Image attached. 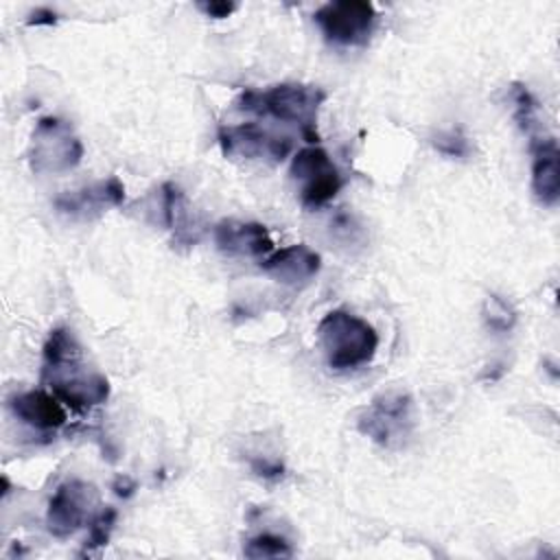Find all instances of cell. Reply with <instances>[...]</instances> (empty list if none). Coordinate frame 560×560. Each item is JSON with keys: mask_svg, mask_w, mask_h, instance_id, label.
<instances>
[{"mask_svg": "<svg viewBox=\"0 0 560 560\" xmlns=\"http://www.w3.org/2000/svg\"><path fill=\"white\" fill-rule=\"evenodd\" d=\"M291 177L300 184V201L306 208L328 203L343 186L339 168L322 147H304L293 155Z\"/></svg>", "mask_w": 560, "mask_h": 560, "instance_id": "7", "label": "cell"}, {"mask_svg": "<svg viewBox=\"0 0 560 560\" xmlns=\"http://www.w3.org/2000/svg\"><path fill=\"white\" fill-rule=\"evenodd\" d=\"M326 94L317 85L280 83L269 90H245L234 101L238 112L271 116L291 122L308 142H317V112Z\"/></svg>", "mask_w": 560, "mask_h": 560, "instance_id": "2", "label": "cell"}, {"mask_svg": "<svg viewBox=\"0 0 560 560\" xmlns=\"http://www.w3.org/2000/svg\"><path fill=\"white\" fill-rule=\"evenodd\" d=\"M81 158L83 144L66 120L55 116H44L37 120L28 149V162L33 173H68L81 162Z\"/></svg>", "mask_w": 560, "mask_h": 560, "instance_id": "4", "label": "cell"}, {"mask_svg": "<svg viewBox=\"0 0 560 560\" xmlns=\"http://www.w3.org/2000/svg\"><path fill=\"white\" fill-rule=\"evenodd\" d=\"M322 267V258L308 245H289L271 252L260 260V269L271 276L276 282L287 287H302L317 276Z\"/></svg>", "mask_w": 560, "mask_h": 560, "instance_id": "10", "label": "cell"}, {"mask_svg": "<svg viewBox=\"0 0 560 560\" xmlns=\"http://www.w3.org/2000/svg\"><path fill=\"white\" fill-rule=\"evenodd\" d=\"M197 9L203 11L208 18L223 20L236 11V4L234 2H199Z\"/></svg>", "mask_w": 560, "mask_h": 560, "instance_id": "22", "label": "cell"}, {"mask_svg": "<svg viewBox=\"0 0 560 560\" xmlns=\"http://www.w3.org/2000/svg\"><path fill=\"white\" fill-rule=\"evenodd\" d=\"M252 468H254V472L256 475H260V477H265V479H278V477H282V464H278V462H267V459H254L252 462Z\"/></svg>", "mask_w": 560, "mask_h": 560, "instance_id": "24", "label": "cell"}, {"mask_svg": "<svg viewBox=\"0 0 560 560\" xmlns=\"http://www.w3.org/2000/svg\"><path fill=\"white\" fill-rule=\"evenodd\" d=\"M57 22V13L48 7H37L35 11L28 13L26 24L28 26H52Z\"/></svg>", "mask_w": 560, "mask_h": 560, "instance_id": "23", "label": "cell"}, {"mask_svg": "<svg viewBox=\"0 0 560 560\" xmlns=\"http://www.w3.org/2000/svg\"><path fill=\"white\" fill-rule=\"evenodd\" d=\"M125 201V186L122 182L112 175L103 182H96L92 186H85L74 192H66L55 199V208L63 214L77 217V219H90L107 208H116Z\"/></svg>", "mask_w": 560, "mask_h": 560, "instance_id": "11", "label": "cell"}, {"mask_svg": "<svg viewBox=\"0 0 560 560\" xmlns=\"http://www.w3.org/2000/svg\"><path fill=\"white\" fill-rule=\"evenodd\" d=\"M313 20L324 37L339 46H363L376 24V9L365 0H339L319 7Z\"/></svg>", "mask_w": 560, "mask_h": 560, "instance_id": "6", "label": "cell"}, {"mask_svg": "<svg viewBox=\"0 0 560 560\" xmlns=\"http://www.w3.org/2000/svg\"><path fill=\"white\" fill-rule=\"evenodd\" d=\"M219 144L225 158H245V160L269 158L273 162L284 160L293 149V142L289 136H276L256 122L221 125Z\"/></svg>", "mask_w": 560, "mask_h": 560, "instance_id": "8", "label": "cell"}, {"mask_svg": "<svg viewBox=\"0 0 560 560\" xmlns=\"http://www.w3.org/2000/svg\"><path fill=\"white\" fill-rule=\"evenodd\" d=\"M96 499L98 494L92 483H85L79 479L61 483L48 501V512H46L48 532L57 538L72 536L85 523Z\"/></svg>", "mask_w": 560, "mask_h": 560, "instance_id": "9", "label": "cell"}, {"mask_svg": "<svg viewBox=\"0 0 560 560\" xmlns=\"http://www.w3.org/2000/svg\"><path fill=\"white\" fill-rule=\"evenodd\" d=\"M11 411L18 420H22L28 427L50 431L66 424V409L61 400L50 392L31 389L22 392L11 398Z\"/></svg>", "mask_w": 560, "mask_h": 560, "instance_id": "14", "label": "cell"}, {"mask_svg": "<svg viewBox=\"0 0 560 560\" xmlns=\"http://www.w3.org/2000/svg\"><path fill=\"white\" fill-rule=\"evenodd\" d=\"M514 98V116L521 125V129L529 136H534V129L538 127V103L532 96V92L525 85H514L512 90Z\"/></svg>", "mask_w": 560, "mask_h": 560, "instance_id": "18", "label": "cell"}, {"mask_svg": "<svg viewBox=\"0 0 560 560\" xmlns=\"http://www.w3.org/2000/svg\"><path fill=\"white\" fill-rule=\"evenodd\" d=\"M433 147L448 158H466L470 153L468 138L459 131H444L433 138Z\"/></svg>", "mask_w": 560, "mask_h": 560, "instance_id": "20", "label": "cell"}, {"mask_svg": "<svg viewBox=\"0 0 560 560\" xmlns=\"http://www.w3.org/2000/svg\"><path fill=\"white\" fill-rule=\"evenodd\" d=\"M330 230H332L335 236L343 234V238H341L343 245H350V243L354 245V243L361 241V228L354 223V219L350 214H343V212L337 214L332 225H330Z\"/></svg>", "mask_w": 560, "mask_h": 560, "instance_id": "21", "label": "cell"}, {"mask_svg": "<svg viewBox=\"0 0 560 560\" xmlns=\"http://www.w3.org/2000/svg\"><path fill=\"white\" fill-rule=\"evenodd\" d=\"M162 219L164 225L175 234L177 241L195 243L192 230H190V212L184 192L175 184L162 186Z\"/></svg>", "mask_w": 560, "mask_h": 560, "instance_id": "15", "label": "cell"}, {"mask_svg": "<svg viewBox=\"0 0 560 560\" xmlns=\"http://www.w3.org/2000/svg\"><path fill=\"white\" fill-rule=\"evenodd\" d=\"M131 490H133V483H131L127 477H118V479H116V483H114V492H116L118 497H129V494H131Z\"/></svg>", "mask_w": 560, "mask_h": 560, "instance_id": "25", "label": "cell"}, {"mask_svg": "<svg viewBox=\"0 0 560 560\" xmlns=\"http://www.w3.org/2000/svg\"><path fill=\"white\" fill-rule=\"evenodd\" d=\"M214 243L232 256H265L273 252V238L262 223L225 219L214 225Z\"/></svg>", "mask_w": 560, "mask_h": 560, "instance_id": "12", "label": "cell"}, {"mask_svg": "<svg viewBox=\"0 0 560 560\" xmlns=\"http://www.w3.org/2000/svg\"><path fill=\"white\" fill-rule=\"evenodd\" d=\"M532 190L542 206H556L560 197V153L556 138L532 136Z\"/></svg>", "mask_w": 560, "mask_h": 560, "instance_id": "13", "label": "cell"}, {"mask_svg": "<svg viewBox=\"0 0 560 560\" xmlns=\"http://www.w3.org/2000/svg\"><path fill=\"white\" fill-rule=\"evenodd\" d=\"M317 339L332 370H354L372 361L378 348L376 330L348 311H330L317 326Z\"/></svg>", "mask_w": 560, "mask_h": 560, "instance_id": "3", "label": "cell"}, {"mask_svg": "<svg viewBox=\"0 0 560 560\" xmlns=\"http://www.w3.org/2000/svg\"><path fill=\"white\" fill-rule=\"evenodd\" d=\"M359 431L383 448L402 446L413 431V400L402 392L376 396L357 420Z\"/></svg>", "mask_w": 560, "mask_h": 560, "instance_id": "5", "label": "cell"}, {"mask_svg": "<svg viewBox=\"0 0 560 560\" xmlns=\"http://www.w3.org/2000/svg\"><path fill=\"white\" fill-rule=\"evenodd\" d=\"M483 322L494 332H508L516 324V311L499 295H488L483 302Z\"/></svg>", "mask_w": 560, "mask_h": 560, "instance_id": "17", "label": "cell"}, {"mask_svg": "<svg viewBox=\"0 0 560 560\" xmlns=\"http://www.w3.org/2000/svg\"><path fill=\"white\" fill-rule=\"evenodd\" d=\"M243 553L247 558H289L293 556V549L282 536L258 534L245 542Z\"/></svg>", "mask_w": 560, "mask_h": 560, "instance_id": "16", "label": "cell"}, {"mask_svg": "<svg viewBox=\"0 0 560 560\" xmlns=\"http://www.w3.org/2000/svg\"><path fill=\"white\" fill-rule=\"evenodd\" d=\"M42 381L74 411H85L109 398V381L83 361V348L70 328L50 330L44 343Z\"/></svg>", "mask_w": 560, "mask_h": 560, "instance_id": "1", "label": "cell"}, {"mask_svg": "<svg viewBox=\"0 0 560 560\" xmlns=\"http://www.w3.org/2000/svg\"><path fill=\"white\" fill-rule=\"evenodd\" d=\"M116 510L114 508H103L92 521H90V532H88V540H85V549H98L103 545H107L114 523H116Z\"/></svg>", "mask_w": 560, "mask_h": 560, "instance_id": "19", "label": "cell"}]
</instances>
